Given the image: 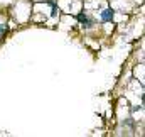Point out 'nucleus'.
Wrapping results in <instances>:
<instances>
[{
  "instance_id": "f257e3e1",
  "label": "nucleus",
  "mask_w": 145,
  "mask_h": 137,
  "mask_svg": "<svg viewBox=\"0 0 145 137\" xmlns=\"http://www.w3.org/2000/svg\"><path fill=\"white\" fill-rule=\"evenodd\" d=\"M113 17H115V10H111V9L101 10V20H103V22H111Z\"/></svg>"
},
{
  "instance_id": "f03ea898",
  "label": "nucleus",
  "mask_w": 145,
  "mask_h": 137,
  "mask_svg": "<svg viewBox=\"0 0 145 137\" xmlns=\"http://www.w3.org/2000/svg\"><path fill=\"white\" fill-rule=\"evenodd\" d=\"M78 20H79V24L83 26V24H84V22L88 20V15H86L84 12H79V14H78Z\"/></svg>"
},
{
  "instance_id": "7ed1b4c3",
  "label": "nucleus",
  "mask_w": 145,
  "mask_h": 137,
  "mask_svg": "<svg viewBox=\"0 0 145 137\" xmlns=\"http://www.w3.org/2000/svg\"><path fill=\"white\" fill-rule=\"evenodd\" d=\"M57 15H59V9H57L56 5H52V9H51V17H52V19H56Z\"/></svg>"
},
{
  "instance_id": "20e7f679",
  "label": "nucleus",
  "mask_w": 145,
  "mask_h": 137,
  "mask_svg": "<svg viewBox=\"0 0 145 137\" xmlns=\"http://www.w3.org/2000/svg\"><path fill=\"white\" fill-rule=\"evenodd\" d=\"M7 32V26L5 24H0V34H5Z\"/></svg>"
}]
</instances>
